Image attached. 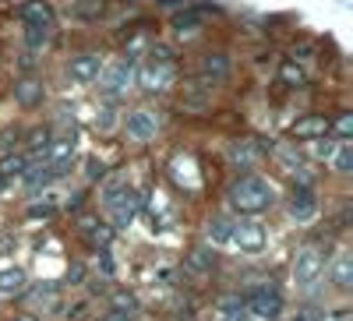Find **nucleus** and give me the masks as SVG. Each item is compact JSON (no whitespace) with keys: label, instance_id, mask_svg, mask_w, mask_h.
<instances>
[{"label":"nucleus","instance_id":"obj_19","mask_svg":"<svg viewBox=\"0 0 353 321\" xmlns=\"http://www.w3.org/2000/svg\"><path fill=\"white\" fill-rule=\"evenodd\" d=\"M25 173H28V159H25L21 152H11V156L0 159V177H4V180L25 177Z\"/></svg>","mask_w":353,"mask_h":321},{"label":"nucleus","instance_id":"obj_31","mask_svg":"<svg viewBox=\"0 0 353 321\" xmlns=\"http://www.w3.org/2000/svg\"><path fill=\"white\" fill-rule=\"evenodd\" d=\"M113 307H117V311H128V314H134V311H138V300H134L131 293H124V289H121V293H113Z\"/></svg>","mask_w":353,"mask_h":321},{"label":"nucleus","instance_id":"obj_25","mask_svg":"<svg viewBox=\"0 0 353 321\" xmlns=\"http://www.w3.org/2000/svg\"><path fill=\"white\" fill-rule=\"evenodd\" d=\"M279 81L290 85V89H304V85H307V74H304L297 64H293V61H286V64L279 68Z\"/></svg>","mask_w":353,"mask_h":321},{"label":"nucleus","instance_id":"obj_32","mask_svg":"<svg viewBox=\"0 0 353 321\" xmlns=\"http://www.w3.org/2000/svg\"><path fill=\"white\" fill-rule=\"evenodd\" d=\"M103 321H131V314H128V311H117V307H113V311H110V314H106Z\"/></svg>","mask_w":353,"mask_h":321},{"label":"nucleus","instance_id":"obj_36","mask_svg":"<svg viewBox=\"0 0 353 321\" xmlns=\"http://www.w3.org/2000/svg\"><path fill=\"white\" fill-rule=\"evenodd\" d=\"M4 187H8V180H4V177H0V191H4Z\"/></svg>","mask_w":353,"mask_h":321},{"label":"nucleus","instance_id":"obj_18","mask_svg":"<svg viewBox=\"0 0 353 321\" xmlns=\"http://www.w3.org/2000/svg\"><path fill=\"white\" fill-rule=\"evenodd\" d=\"M272 159L286 169V173H293V177H297V169H304V163H301V152L293 149V145H276L272 149Z\"/></svg>","mask_w":353,"mask_h":321},{"label":"nucleus","instance_id":"obj_12","mask_svg":"<svg viewBox=\"0 0 353 321\" xmlns=\"http://www.w3.org/2000/svg\"><path fill=\"white\" fill-rule=\"evenodd\" d=\"M198 74L209 81V85H216V81H223L226 74H230V56L223 53V50H212V53H205L201 61H198Z\"/></svg>","mask_w":353,"mask_h":321},{"label":"nucleus","instance_id":"obj_27","mask_svg":"<svg viewBox=\"0 0 353 321\" xmlns=\"http://www.w3.org/2000/svg\"><path fill=\"white\" fill-rule=\"evenodd\" d=\"M57 177V169L46 163V166H36L32 173H25V180H28V191H39V187H46L50 180Z\"/></svg>","mask_w":353,"mask_h":321},{"label":"nucleus","instance_id":"obj_1","mask_svg":"<svg viewBox=\"0 0 353 321\" xmlns=\"http://www.w3.org/2000/svg\"><path fill=\"white\" fill-rule=\"evenodd\" d=\"M226 198H230V205L237 212L258 216V212H265L272 205V184H265L261 177H241L237 184L226 191Z\"/></svg>","mask_w":353,"mask_h":321},{"label":"nucleus","instance_id":"obj_34","mask_svg":"<svg viewBox=\"0 0 353 321\" xmlns=\"http://www.w3.org/2000/svg\"><path fill=\"white\" fill-rule=\"evenodd\" d=\"M88 177H103V166L92 159V163H88Z\"/></svg>","mask_w":353,"mask_h":321},{"label":"nucleus","instance_id":"obj_13","mask_svg":"<svg viewBox=\"0 0 353 321\" xmlns=\"http://www.w3.org/2000/svg\"><path fill=\"white\" fill-rule=\"evenodd\" d=\"M325 134H329V116H321V113H307V116H301V121L293 124V138H301V141L325 138Z\"/></svg>","mask_w":353,"mask_h":321},{"label":"nucleus","instance_id":"obj_20","mask_svg":"<svg viewBox=\"0 0 353 321\" xmlns=\"http://www.w3.org/2000/svg\"><path fill=\"white\" fill-rule=\"evenodd\" d=\"M205 233H209L212 244H230V233H233V222L226 216H212L209 226H205Z\"/></svg>","mask_w":353,"mask_h":321},{"label":"nucleus","instance_id":"obj_23","mask_svg":"<svg viewBox=\"0 0 353 321\" xmlns=\"http://www.w3.org/2000/svg\"><path fill=\"white\" fill-rule=\"evenodd\" d=\"M329 159H332V169H336V173H350V169H353V145H350V138L336 145V152H332Z\"/></svg>","mask_w":353,"mask_h":321},{"label":"nucleus","instance_id":"obj_14","mask_svg":"<svg viewBox=\"0 0 353 321\" xmlns=\"http://www.w3.org/2000/svg\"><path fill=\"white\" fill-rule=\"evenodd\" d=\"M128 134H131L134 141H149V138H156V116H152L149 110H134V113H128Z\"/></svg>","mask_w":353,"mask_h":321},{"label":"nucleus","instance_id":"obj_7","mask_svg":"<svg viewBox=\"0 0 353 321\" xmlns=\"http://www.w3.org/2000/svg\"><path fill=\"white\" fill-rule=\"evenodd\" d=\"M226 159H230L233 169H254L261 163V149H258V141H251V138H237V141H230Z\"/></svg>","mask_w":353,"mask_h":321},{"label":"nucleus","instance_id":"obj_26","mask_svg":"<svg viewBox=\"0 0 353 321\" xmlns=\"http://www.w3.org/2000/svg\"><path fill=\"white\" fill-rule=\"evenodd\" d=\"M219 307H223V321H251V314H248L244 300H237V297H226Z\"/></svg>","mask_w":353,"mask_h":321},{"label":"nucleus","instance_id":"obj_16","mask_svg":"<svg viewBox=\"0 0 353 321\" xmlns=\"http://www.w3.org/2000/svg\"><path fill=\"white\" fill-rule=\"evenodd\" d=\"M14 99H18L21 106H39V103H43V81L21 78V81L14 85Z\"/></svg>","mask_w":353,"mask_h":321},{"label":"nucleus","instance_id":"obj_6","mask_svg":"<svg viewBox=\"0 0 353 321\" xmlns=\"http://www.w3.org/2000/svg\"><path fill=\"white\" fill-rule=\"evenodd\" d=\"M99 74H103V92L121 96V92L131 89V81H134V61H131V56H128V61H113V64L103 68Z\"/></svg>","mask_w":353,"mask_h":321},{"label":"nucleus","instance_id":"obj_28","mask_svg":"<svg viewBox=\"0 0 353 321\" xmlns=\"http://www.w3.org/2000/svg\"><path fill=\"white\" fill-rule=\"evenodd\" d=\"M307 152L314 159H329L336 152V141H329V138H307Z\"/></svg>","mask_w":353,"mask_h":321},{"label":"nucleus","instance_id":"obj_24","mask_svg":"<svg viewBox=\"0 0 353 321\" xmlns=\"http://www.w3.org/2000/svg\"><path fill=\"white\" fill-rule=\"evenodd\" d=\"M188 265H191L194 272H212L216 254H212V251H205V247H191V251H188Z\"/></svg>","mask_w":353,"mask_h":321},{"label":"nucleus","instance_id":"obj_4","mask_svg":"<svg viewBox=\"0 0 353 321\" xmlns=\"http://www.w3.org/2000/svg\"><path fill=\"white\" fill-rule=\"evenodd\" d=\"M244 307H248V314H258V318H279V311H283V293L272 286V282H258L251 293H248V300H244Z\"/></svg>","mask_w":353,"mask_h":321},{"label":"nucleus","instance_id":"obj_35","mask_svg":"<svg viewBox=\"0 0 353 321\" xmlns=\"http://www.w3.org/2000/svg\"><path fill=\"white\" fill-rule=\"evenodd\" d=\"M14 321H39V318H36V314H18Z\"/></svg>","mask_w":353,"mask_h":321},{"label":"nucleus","instance_id":"obj_33","mask_svg":"<svg viewBox=\"0 0 353 321\" xmlns=\"http://www.w3.org/2000/svg\"><path fill=\"white\" fill-rule=\"evenodd\" d=\"M28 212H32V216H50V212H53V205H50V201H46V205H32V209H28Z\"/></svg>","mask_w":353,"mask_h":321},{"label":"nucleus","instance_id":"obj_10","mask_svg":"<svg viewBox=\"0 0 353 321\" xmlns=\"http://www.w3.org/2000/svg\"><path fill=\"white\" fill-rule=\"evenodd\" d=\"M138 205H141V198L131 191V187H124L121 194H117L113 201H110V212H113V222L117 226H131V219L138 216Z\"/></svg>","mask_w":353,"mask_h":321},{"label":"nucleus","instance_id":"obj_9","mask_svg":"<svg viewBox=\"0 0 353 321\" xmlns=\"http://www.w3.org/2000/svg\"><path fill=\"white\" fill-rule=\"evenodd\" d=\"M230 244H237L241 251H261L265 247V229L258 222H233Z\"/></svg>","mask_w":353,"mask_h":321},{"label":"nucleus","instance_id":"obj_15","mask_svg":"<svg viewBox=\"0 0 353 321\" xmlns=\"http://www.w3.org/2000/svg\"><path fill=\"white\" fill-rule=\"evenodd\" d=\"M290 212L297 216L301 222H307V219L318 212V198H314V191H311V187H297V191H293V198H290Z\"/></svg>","mask_w":353,"mask_h":321},{"label":"nucleus","instance_id":"obj_21","mask_svg":"<svg viewBox=\"0 0 353 321\" xmlns=\"http://www.w3.org/2000/svg\"><path fill=\"white\" fill-rule=\"evenodd\" d=\"M25 289V272L21 269H4L0 272V293L4 297H14V293H21Z\"/></svg>","mask_w":353,"mask_h":321},{"label":"nucleus","instance_id":"obj_2","mask_svg":"<svg viewBox=\"0 0 353 321\" xmlns=\"http://www.w3.org/2000/svg\"><path fill=\"white\" fill-rule=\"evenodd\" d=\"M21 21H25V39L32 50L46 46L53 39V28H57V14L46 0H32V4L21 8Z\"/></svg>","mask_w":353,"mask_h":321},{"label":"nucleus","instance_id":"obj_8","mask_svg":"<svg viewBox=\"0 0 353 321\" xmlns=\"http://www.w3.org/2000/svg\"><path fill=\"white\" fill-rule=\"evenodd\" d=\"M74 149H78V138H74V134H61L57 141H50V145H46V163L57 169V177H61V173L71 166Z\"/></svg>","mask_w":353,"mask_h":321},{"label":"nucleus","instance_id":"obj_22","mask_svg":"<svg viewBox=\"0 0 353 321\" xmlns=\"http://www.w3.org/2000/svg\"><path fill=\"white\" fill-rule=\"evenodd\" d=\"M332 282H336L339 289H350V286H353V258H350V254H339V258H336Z\"/></svg>","mask_w":353,"mask_h":321},{"label":"nucleus","instance_id":"obj_17","mask_svg":"<svg viewBox=\"0 0 353 321\" xmlns=\"http://www.w3.org/2000/svg\"><path fill=\"white\" fill-rule=\"evenodd\" d=\"M198 28H201V14H198V11H181V14H173V36H176V39H191Z\"/></svg>","mask_w":353,"mask_h":321},{"label":"nucleus","instance_id":"obj_30","mask_svg":"<svg viewBox=\"0 0 353 321\" xmlns=\"http://www.w3.org/2000/svg\"><path fill=\"white\" fill-rule=\"evenodd\" d=\"M28 145H32L36 152H43V156H46V145H50V131H46V127H36L32 134H28Z\"/></svg>","mask_w":353,"mask_h":321},{"label":"nucleus","instance_id":"obj_11","mask_svg":"<svg viewBox=\"0 0 353 321\" xmlns=\"http://www.w3.org/2000/svg\"><path fill=\"white\" fill-rule=\"evenodd\" d=\"M68 71H71V78H74V81L88 85V81H96V78H99L103 61H99V53H78V56H71Z\"/></svg>","mask_w":353,"mask_h":321},{"label":"nucleus","instance_id":"obj_3","mask_svg":"<svg viewBox=\"0 0 353 321\" xmlns=\"http://www.w3.org/2000/svg\"><path fill=\"white\" fill-rule=\"evenodd\" d=\"M134 78H138L149 92L173 85L176 68H173V61H170V50H152V53H149V61H145L141 68H134Z\"/></svg>","mask_w":353,"mask_h":321},{"label":"nucleus","instance_id":"obj_29","mask_svg":"<svg viewBox=\"0 0 353 321\" xmlns=\"http://www.w3.org/2000/svg\"><path fill=\"white\" fill-rule=\"evenodd\" d=\"M329 131H336V134L346 141V138L353 134V113H339V116H336V124H329Z\"/></svg>","mask_w":353,"mask_h":321},{"label":"nucleus","instance_id":"obj_5","mask_svg":"<svg viewBox=\"0 0 353 321\" xmlns=\"http://www.w3.org/2000/svg\"><path fill=\"white\" fill-rule=\"evenodd\" d=\"M321 269H325V251H321L318 244L301 247L297 258H293V279H297V286H311Z\"/></svg>","mask_w":353,"mask_h":321}]
</instances>
